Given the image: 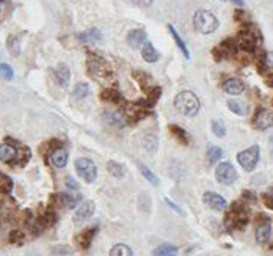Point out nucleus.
I'll return each instance as SVG.
<instances>
[{
  "instance_id": "72a5a7b5",
  "label": "nucleus",
  "mask_w": 273,
  "mask_h": 256,
  "mask_svg": "<svg viewBox=\"0 0 273 256\" xmlns=\"http://www.w3.org/2000/svg\"><path fill=\"white\" fill-rule=\"evenodd\" d=\"M110 256H134V255L130 247H127L126 244H116L110 250Z\"/></svg>"
},
{
  "instance_id": "423d86ee",
  "label": "nucleus",
  "mask_w": 273,
  "mask_h": 256,
  "mask_svg": "<svg viewBox=\"0 0 273 256\" xmlns=\"http://www.w3.org/2000/svg\"><path fill=\"white\" fill-rule=\"evenodd\" d=\"M259 38H261V33L258 30L245 28L240 31L239 35V46L247 52H255L259 44Z\"/></svg>"
},
{
  "instance_id": "49530a36",
  "label": "nucleus",
  "mask_w": 273,
  "mask_h": 256,
  "mask_svg": "<svg viewBox=\"0 0 273 256\" xmlns=\"http://www.w3.org/2000/svg\"><path fill=\"white\" fill-rule=\"evenodd\" d=\"M165 203H167V205H168V206H170L171 209H174V211H176V212H178V214H179V216H182V211L179 209V206H176V205H174V203H173L171 200L165 198Z\"/></svg>"
},
{
  "instance_id": "20e7f679",
  "label": "nucleus",
  "mask_w": 273,
  "mask_h": 256,
  "mask_svg": "<svg viewBox=\"0 0 273 256\" xmlns=\"http://www.w3.org/2000/svg\"><path fill=\"white\" fill-rule=\"evenodd\" d=\"M259 156H261L259 146L253 145L251 148L245 149V151L239 153L237 161H239L240 167H242L244 170H247V172H253V170L256 168V165H258V162H259Z\"/></svg>"
},
{
  "instance_id": "a211bd4d",
  "label": "nucleus",
  "mask_w": 273,
  "mask_h": 256,
  "mask_svg": "<svg viewBox=\"0 0 273 256\" xmlns=\"http://www.w3.org/2000/svg\"><path fill=\"white\" fill-rule=\"evenodd\" d=\"M102 118L107 124H110V126H115V127H123L124 126V116L116 112V110H105L102 113Z\"/></svg>"
},
{
  "instance_id": "4468645a",
  "label": "nucleus",
  "mask_w": 273,
  "mask_h": 256,
  "mask_svg": "<svg viewBox=\"0 0 273 256\" xmlns=\"http://www.w3.org/2000/svg\"><path fill=\"white\" fill-rule=\"evenodd\" d=\"M236 52V42L233 39H226L222 44H218L215 49H214V55L217 60H222V58H226L229 55H233Z\"/></svg>"
},
{
  "instance_id": "79ce46f5",
  "label": "nucleus",
  "mask_w": 273,
  "mask_h": 256,
  "mask_svg": "<svg viewBox=\"0 0 273 256\" xmlns=\"http://www.w3.org/2000/svg\"><path fill=\"white\" fill-rule=\"evenodd\" d=\"M145 145L146 148L149 149V151H156V148H157V140H156V137L154 135H146L145 137Z\"/></svg>"
},
{
  "instance_id": "7ed1b4c3",
  "label": "nucleus",
  "mask_w": 273,
  "mask_h": 256,
  "mask_svg": "<svg viewBox=\"0 0 273 256\" xmlns=\"http://www.w3.org/2000/svg\"><path fill=\"white\" fill-rule=\"evenodd\" d=\"M228 230H242L248 223V209L242 203H234L225 219Z\"/></svg>"
},
{
  "instance_id": "f8f14e48",
  "label": "nucleus",
  "mask_w": 273,
  "mask_h": 256,
  "mask_svg": "<svg viewBox=\"0 0 273 256\" xmlns=\"http://www.w3.org/2000/svg\"><path fill=\"white\" fill-rule=\"evenodd\" d=\"M204 203H206V206H209L214 211H223L226 208V200L222 195L215 194V192H206Z\"/></svg>"
},
{
  "instance_id": "a18cd8bd",
  "label": "nucleus",
  "mask_w": 273,
  "mask_h": 256,
  "mask_svg": "<svg viewBox=\"0 0 273 256\" xmlns=\"http://www.w3.org/2000/svg\"><path fill=\"white\" fill-rule=\"evenodd\" d=\"M132 2L140 8H148L152 5V0H132Z\"/></svg>"
},
{
  "instance_id": "37998d69",
  "label": "nucleus",
  "mask_w": 273,
  "mask_h": 256,
  "mask_svg": "<svg viewBox=\"0 0 273 256\" xmlns=\"http://www.w3.org/2000/svg\"><path fill=\"white\" fill-rule=\"evenodd\" d=\"M160 93H162V90L160 88H157V87H154L151 91H149V99H148V105H152L154 104L159 98H160Z\"/></svg>"
},
{
  "instance_id": "bb28decb",
  "label": "nucleus",
  "mask_w": 273,
  "mask_h": 256,
  "mask_svg": "<svg viewBox=\"0 0 273 256\" xmlns=\"http://www.w3.org/2000/svg\"><path fill=\"white\" fill-rule=\"evenodd\" d=\"M30 156H31L30 149L27 146H24V145H19V151H17V157H16V162L14 164L17 167H25L27 162L30 161Z\"/></svg>"
},
{
  "instance_id": "ddd939ff",
  "label": "nucleus",
  "mask_w": 273,
  "mask_h": 256,
  "mask_svg": "<svg viewBox=\"0 0 273 256\" xmlns=\"http://www.w3.org/2000/svg\"><path fill=\"white\" fill-rule=\"evenodd\" d=\"M49 161L55 168H64L68 164V151L64 148H57L49 154Z\"/></svg>"
},
{
  "instance_id": "c756f323",
  "label": "nucleus",
  "mask_w": 273,
  "mask_h": 256,
  "mask_svg": "<svg viewBox=\"0 0 273 256\" xmlns=\"http://www.w3.org/2000/svg\"><path fill=\"white\" fill-rule=\"evenodd\" d=\"M107 170L115 178H124L126 176V167L121 165V164H118V162H115V161H110V162L107 164Z\"/></svg>"
},
{
  "instance_id": "aec40b11",
  "label": "nucleus",
  "mask_w": 273,
  "mask_h": 256,
  "mask_svg": "<svg viewBox=\"0 0 273 256\" xmlns=\"http://www.w3.org/2000/svg\"><path fill=\"white\" fill-rule=\"evenodd\" d=\"M55 77H57V80H58V83L61 85V87H66V85L69 83L71 71L66 65H64V63H60V65L55 68Z\"/></svg>"
},
{
  "instance_id": "6e6552de",
  "label": "nucleus",
  "mask_w": 273,
  "mask_h": 256,
  "mask_svg": "<svg viewBox=\"0 0 273 256\" xmlns=\"http://www.w3.org/2000/svg\"><path fill=\"white\" fill-rule=\"evenodd\" d=\"M19 151V143L11 138H6V142L0 145V162L3 164H14Z\"/></svg>"
},
{
  "instance_id": "c03bdc74",
  "label": "nucleus",
  "mask_w": 273,
  "mask_h": 256,
  "mask_svg": "<svg viewBox=\"0 0 273 256\" xmlns=\"http://www.w3.org/2000/svg\"><path fill=\"white\" fill-rule=\"evenodd\" d=\"M64 183H66V187L71 189V190H77L79 189V184L75 183V179L72 176H66V179H64Z\"/></svg>"
},
{
  "instance_id": "f03ea898",
  "label": "nucleus",
  "mask_w": 273,
  "mask_h": 256,
  "mask_svg": "<svg viewBox=\"0 0 273 256\" xmlns=\"http://www.w3.org/2000/svg\"><path fill=\"white\" fill-rule=\"evenodd\" d=\"M193 27L203 35H211L218 28V19L207 9H200L193 16Z\"/></svg>"
},
{
  "instance_id": "2f4dec72",
  "label": "nucleus",
  "mask_w": 273,
  "mask_h": 256,
  "mask_svg": "<svg viewBox=\"0 0 273 256\" xmlns=\"http://www.w3.org/2000/svg\"><path fill=\"white\" fill-rule=\"evenodd\" d=\"M6 44H8V50L11 52L13 55H19L20 54V38L19 35H11L8 38L6 41Z\"/></svg>"
},
{
  "instance_id": "7c9ffc66",
  "label": "nucleus",
  "mask_w": 273,
  "mask_h": 256,
  "mask_svg": "<svg viewBox=\"0 0 273 256\" xmlns=\"http://www.w3.org/2000/svg\"><path fill=\"white\" fill-rule=\"evenodd\" d=\"M102 99L104 101H108V102H113V104H119L123 101L121 98V93L115 88H108V90H104L102 91Z\"/></svg>"
},
{
  "instance_id": "4be33fe9",
  "label": "nucleus",
  "mask_w": 273,
  "mask_h": 256,
  "mask_svg": "<svg viewBox=\"0 0 273 256\" xmlns=\"http://www.w3.org/2000/svg\"><path fill=\"white\" fill-rule=\"evenodd\" d=\"M90 94V85L86 83V82H77L75 83V87L72 90V98L74 99H83L86 98V96Z\"/></svg>"
},
{
  "instance_id": "9d476101",
  "label": "nucleus",
  "mask_w": 273,
  "mask_h": 256,
  "mask_svg": "<svg viewBox=\"0 0 273 256\" xmlns=\"http://www.w3.org/2000/svg\"><path fill=\"white\" fill-rule=\"evenodd\" d=\"M94 209H96V205L93 201H83L82 205L79 206V209L75 211L74 214V223H77V225H80V223L90 220L94 214Z\"/></svg>"
},
{
  "instance_id": "1a4fd4ad",
  "label": "nucleus",
  "mask_w": 273,
  "mask_h": 256,
  "mask_svg": "<svg viewBox=\"0 0 273 256\" xmlns=\"http://www.w3.org/2000/svg\"><path fill=\"white\" fill-rule=\"evenodd\" d=\"M88 71L93 77H108L112 74L110 65H107V61L99 57H91L88 60Z\"/></svg>"
},
{
  "instance_id": "f3484780",
  "label": "nucleus",
  "mask_w": 273,
  "mask_h": 256,
  "mask_svg": "<svg viewBox=\"0 0 273 256\" xmlns=\"http://www.w3.org/2000/svg\"><path fill=\"white\" fill-rule=\"evenodd\" d=\"M273 236V227L270 222H262L256 228V241L259 244H266Z\"/></svg>"
},
{
  "instance_id": "6ab92c4d",
  "label": "nucleus",
  "mask_w": 273,
  "mask_h": 256,
  "mask_svg": "<svg viewBox=\"0 0 273 256\" xmlns=\"http://www.w3.org/2000/svg\"><path fill=\"white\" fill-rule=\"evenodd\" d=\"M223 90L226 91V93H229V94H234V96H237V94H240V93H244L245 91V85H244V82L242 80H239V79H228V80H225V83H223Z\"/></svg>"
},
{
  "instance_id": "de8ad7c7",
  "label": "nucleus",
  "mask_w": 273,
  "mask_h": 256,
  "mask_svg": "<svg viewBox=\"0 0 273 256\" xmlns=\"http://www.w3.org/2000/svg\"><path fill=\"white\" fill-rule=\"evenodd\" d=\"M233 2H234L236 5H239V6H242V5H244V0H233Z\"/></svg>"
},
{
  "instance_id": "f704fd0d",
  "label": "nucleus",
  "mask_w": 273,
  "mask_h": 256,
  "mask_svg": "<svg viewBox=\"0 0 273 256\" xmlns=\"http://www.w3.org/2000/svg\"><path fill=\"white\" fill-rule=\"evenodd\" d=\"M138 168H140V172H141V175H143L149 183L152 184V186H157L159 184V179L156 178V175L151 172V170L146 167V165H143V164H138Z\"/></svg>"
},
{
  "instance_id": "e433bc0d",
  "label": "nucleus",
  "mask_w": 273,
  "mask_h": 256,
  "mask_svg": "<svg viewBox=\"0 0 273 256\" xmlns=\"http://www.w3.org/2000/svg\"><path fill=\"white\" fill-rule=\"evenodd\" d=\"M24 233L22 231H19V230H14L9 233V236H8V242L9 244H14V245H20V244H24Z\"/></svg>"
},
{
  "instance_id": "58836bf2",
  "label": "nucleus",
  "mask_w": 273,
  "mask_h": 256,
  "mask_svg": "<svg viewBox=\"0 0 273 256\" xmlns=\"http://www.w3.org/2000/svg\"><path fill=\"white\" fill-rule=\"evenodd\" d=\"M132 77L141 85V88H143L145 91H146V88H148V82H149V77L146 76L145 72H140V71H135L134 74H132Z\"/></svg>"
},
{
  "instance_id": "09e8293b",
  "label": "nucleus",
  "mask_w": 273,
  "mask_h": 256,
  "mask_svg": "<svg viewBox=\"0 0 273 256\" xmlns=\"http://www.w3.org/2000/svg\"><path fill=\"white\" fill-rule=\"evenodd\" d=\"M223 2H225V0H223Z\"/></svg>"
},
{
  "instance_id": "393cba45",
  "label": "nucleus",
  "mask_w": 273,
  "mask_h": 256,
  "mask_svg": "<svg viewBox=\"0 0 273 256\" xmlns=\"http://www.w3.org/2000/svg\"><path fill=\"white\" fill-rule=\"evenodd\" d=\"M168 30H170V33H171V36L174 38V42H176V46L181 49V52L184 54V57L185 58H190V52H189V49H187V46H185V42L181 39V36L178 35V31H176V28H174L173 25H168Z\"/></svg>"
},
{
  "instance_id": "a878e982",
  "label": "nucleus",
  "mask_w": 273,
  "mask_h": 256,
  "mask_svg": "<svg viewBox=\"0 0 273 256\" xmlns=\"http://www.w3.org/2000/svg\"><path fill=\"white\" fill-rule=\"evenodd\" d=\"M170 132L173 134V137L176 138V140L179 142V143H182V145H189V135H187V132H185L182 127H179V126H176V124H171L170 126Z\"/></svg>"
},
{
  "instance_id": "9b49d317",
  "label": "nucleus",
  "mask_w": 273,
  "mask_h": 256,
  "mask_svg": "<svg viewBox=\"0 0 273 256\" xmlns=\"http://www.w3.org/2000/svg\"><path fill=\"white\" fill-rule=\"evenodd\" d=\"M255 126L261 131H266L273 126V112L267 109H261L255 116Z\"/></svg>"
},
{
  "instance_id": "2eb2a0df",
  "label": "nucleus",
  "mask_w": 273,
  "mask_h": 256,
  "mask_svg": "<svg viewBox=\"0 0 273 256\" xmlns=\"http://www.w3.org/2000/svg\"><path fill=\"white\" fill-rule=\"evenodd\" d=\"M146 42V31L143 28H135L130 30L127 35V44L132 49H138Z\"/></svg>"
},
{
  "instance_id": "c9c22d12",
  "label": "nucleus",
  "mask_w": 273,
  "mask_h": 256,
  "mask_svg": "<svg viewBox=\"0 0 273 256\" xmlns=\"http://www.w3.org/2000/svg\"><path fill=\"white\" fill-rule=\"evenodd\" d=\"M14 77V71L13 68L6 65V63H0V79L3 80H11Z\"/></svg>"
},
{
  "instance_id": "ea45409f",
  "label": "nucleus",
  "mask_w": 273,
  "mask_h": 256,
  "mask_svg": "<svg viewBox=\"0 0 273 256\" xmlns=\"http://www.w3.org/2000/svg\"><path fill=\"white\" fill-rule=\"evenodd\" d=\"M262 69H273V52H267L262 57Z\"/></svg>"
},
{
  "instance_id": "b1692460",
  "label": "nucleus",
  "mask_w": 273,
  "mask_h": 256,
  "mask_svg": "<svg viewBox=\"0 0 273 256\" xmlns=\"http://www.w3.org/2000/svg\"><path fill=\"white\" fill-rule=\"evenodd\" d=\"M79 39L83 41V42H97V41L102 39V35L97 28H90V30L83 31V33H80Z\"/></svg>"
},
{
  "instance_id": "5701e85b",
  "label": "nucleus",
  "mask_w": 273,
  "mask_h": 256,
  "mask_svg": "<svg viewBox=\"0 0 273 256\" xmlns=\"http://www.w3.org/2000/svg\"><path fill=\"white\" fill-rule=\"evenodd\" d=\"M228 107L231 112H234L236 115L239 116H245L248 113V107L247 104L242 102V101H237V99H229L228 101Z\"/></svg>"
},
{
  "instance_id": "cd10ccee",
  "label": "nucleus",
  "mask_w": 273,
  "mask_h": 256,
  "mask_svg": "<svg viewBox=\"0 0 273 256\" xmlns=\"http://www.w3.org/2000/svg\"><path fill=\"white\" fill-rule=\"evenodd\" d=\"M13 190V179L8 175L0 172V194L2 195H9Z\"/></svg>"
},
{
  "instance_id": "39448f33",
  "label": "nucleus",
  "mask_w": 273,
  "mask_h": 256,
  "mask_svg": "<svg viewBox=\"0 0 273 256\" xmlns=\"http://www.w3.org/2000/svg\"><path fill=\"white\" fill-rule=\"evenodd\" d=\"M75 172H77V175L83 181H86V183H90V184L94 183L96 178H97V168H96L94 162L90 161V159H85V157L75 161Z\"/></svg>"
},
{
  "instance_id": "c85d7f7f",
  "label": "nucleus",
  "mask_w": 273,
  "mask_h": 256,
  "mask_svg": "<svg viewBox=\"0 0 273 256\" xmlns=\"http://www.w3.org/2000/svg\"><path fill=\"white\" fill-rule=\"evenodd\" d=\"M154 256H178V249L170 244H162L154 250Z\"/></svg>"
},
{
  "instance_id": "f257e3e1",
  "label": "nucleus",
  "mask_w": 273,
  "mask_h": 256,
  "mask_svg": "<svg viewBox=\"0 0 273 256\" xmlns=\"http://www.w3.org/2000/svg\"><path fill=\"white\" fill-rule=\"evenodd\" d=\"M174 107L178 109L179 113L184 116H195L200 112L201 102L198 99V96L192 91H181L176 99H174Z\"/></svg>"
},
{
  "instance_id": "4c0bfd02",
  "label": "nucleus",
  "mask_w": 273,
  "mask_h": 256,
  "mask_svg": "<svg viewBox=\"0 0 273 256\" xmlns=\"http://www.w3.org/2000/svg\"><path fill=\"white\" fill-rule=\"evenodd\" d=\"M212 132L217 137H225L226 135V126H225V123L220 121V120H214L212 121Z\"/></svg>"
},
{
  "instance_id": "473e14b6",
  "label": "nucleus",
  "mask_w": 273,
  "mask_h": 256,
  "mask_svg": "<svg viewBox=\"0 0 273 256\" xmlns=\"http://www.w3.org/2000/svg\"><path fill=\"white\" fill-rule=\"evenodd\" d=\"M222 156H223L222 148H218V146H215V145H212V146L207 148V159H209V164L218 162V161L222 159Z\"/></svg>"
},
{
  "instance_id": "0eeeda50",
  "label": "nucleus",
  "mask_w": 273,
  "mask_h": 256,
  "mask_svg": "<svg viewBox=\"0 0 273 256\" xmlns=\"http://www.w3.org/2000/svg\"><path fill=\"white\" fill-rule=\"evenodd\" d=\"M215 178L218 183H222L225 186H231L234 181H237L239 175H237V170L229 164V162H223L217 167L215 170Z\"/></svg>"
},
{
  "instance_id": "412c9836",
  "label": "nucleus",
  "mask_w": 273,
  "mask_h": 256,
  "mask_svg": "<svg viewBox=\"0 0 273 256\" xmlns=\"http://www.w3.org/2000/svg\"><path fill=\"white\" fill-rule=\"evenodd\" d=\"M141 57H143V60L148 63H156L159 60V52L149 41H146L143 44V49H141Z\"/></svg>"
},
{
  "instance_id": "dca6fc26",
  "label": "nucleus",
  "mask_w": 273,
  "mask_h": 256,
  "mask_svg": "<svg viewBox=\"0 0 273 256\" xmlns=\"http://www.w3.org/2000/svg\"><path fill=\"white\" fill-rule=\"evenodd\" d=\"M96 233H97V227H91V228H86L83 230L77 238H75V241H77V245L80 249L86 250V249H90V245L96 236Z\"/></svg>"
},
{
  "instance_id": "a19ab883",
  "label": "nucleus",
  "mask_w": 273,
  "mask_h": 256,
  "mask_svg": "<svg viewBox=\"0 0 273 256\" xmlns=\"http://www.w3.org/2000/svg\"><path fill=\"white\" fill-rule=\"evenodd\" d=\"M262 200H264V205L269 209H273V187H270L269 192H266V194L262 195Z\"/></svg>"
}]
</instances>
